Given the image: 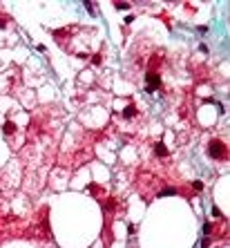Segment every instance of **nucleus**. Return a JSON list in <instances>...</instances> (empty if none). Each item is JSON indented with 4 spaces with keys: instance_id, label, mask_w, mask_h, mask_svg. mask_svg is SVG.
Wrapping results in <instances>:
<instances>
[{
    "instance_id": "f257e3e1",
    "label": "nucleus",
    "mask_w": 230,
    "mask_h": 248,
    "mask_svg": "<svg viewBox=\"0 0 230 248\" xmlns=\"http://www.w3.org/2000/svg\"><path fill=\"white\" fill-rule=\"evenodd\" d=\"M208 157L215 161H228V145L221 139H210L208 141Z\"/></svg>"
},
{
    "instance_id": "f03ea898",
    "label": "nucleus",
    "mask_w": 230,
    "mask_h": 248,
    "mask_svg": "<svg viewBox=\"0 0 230 248\" xmlns=\"http://www.w3.org/2000/svg\"><path fill=\"white\" fill-rule=\"evenodd\" d=\"M145 83H148L145 92H154L157 87H161V76H159L157 72H148V74H145Z\"/></svg>"
},
{
    "instance_id": "7ed1b4c3",
    "label": "nucleus",
    "mask_w": 230,
    "mask_h": 248,
    "mask_svg": "<svg viewBox=\"0 0 230 248\" xmlns=\"http://www.w3.org/2000/svg\"><path fill=\"white\" fill-rule=\"evenodd\" d=\"M154 154H157L159 159H165V157L170 154V152H168V145H165L163 141H157V143H154Z\"/></svg>"
},
{
    "instance_id": "20e7f679",
    "label": "nucleus",
    "mask_w": 230,
    "mask_h": 248,
    "mask_svg": "<svg viewBox=\"0 0 230 248\" xmlns=\"http://www.w3.org/2000/svg\"><path fill=\"white\" fill-rule=\"evenodd\" d=\"M16 130H18V128H16L14 121H5V123H2V134H5V137H14Z\"/></svg>"
},
{
    "instance_id": "39448f33",
    "label": "nucleus",
    "mask_w": 230,
    "mask_h": 248,
    "mask_svg": "<svg viewBox=\"0 0 230 248\" xmlns=\"http://www.w3.org/2000/svg\"><path fill=\"white\" fill-rule=\"evenodd\" d=\"M69 32H72V27H65V29H54V32H52V36L56 38V40H63V38L69 36Z\"/></svg>"
},
{
    "instance_id": "423d86ee",
    "label": "nucleus",
    "mask_w": 230,
    "mask_h": 248,
    "mask_svg": "<svg viewBox=\"0 0 230 248\" xmlns=\"http://www.w3.org/2000/svg\"><path fill=\"white\" fill-rule=\"evenodd\" d=\"M136 116V107H134V103H130V105L123 110V119H134Z\"/></svg>"
},
{
    "instance_id": "0eeeda50",
    "label": "nucleus",
    "mask_w": 230,
    "mask_h": 248,
    "mask_svg": "<svg viewBox=\"0 0 230 248\" xmlns=\"http://www.w3.org/2000/svg\"><path fill=\"white\" fill-rule=\"evenodd\" d=\"M87 192H92L94 197H101L103 188H101V186H96V183H90V186H87Z\"/></svg>"
},
{
    "instance_id": "6e6552de",
    "label": "nucleus",
    "mask_w": 230,
    "mask_h": 248,
    "mask_svg": "<svg viewBox=\"0 0 230 248\" xmlns=\"http://www.w3.org/2000/svg\"><path fill=\"white\" fill-rule=\"evenodd\" d=\"M168 195H177V188H161L159 197H168Z\"/></svg>"
},
{
    "instance_id": "1a4fd4ad",
    "label": "nucleus",
    "mask_w": 230,
    "mask_h": 248,
    "mask_svg": "<svg viewBox=\"0 0 230 248\" xmlns=\"http://www.w3.org/2000/svg\"><path fill=\"white\" fill-rule=\"evenodd\" d=\"M7 25H9V16L7 14H0V29H5Z\"/></svg>"
},
{
    "instance_id": "9d476101",
    "label": "nucleus",
    "mask_w": 230,
    "mask_h": 248,
    "mask_svg": "<svg viewBox=\"0 0 230 248\" xmlns=\"http://www.w3.org/2000/svg\"><path fill=\"white\" fill-rule=\"evenodd\" d=\"M192 190L194 192H201L203 190V181H192Z\"/></svg>"
},
{
    "instance_id": "9b49d317",
    "label": "nucleus",
    "mask_w": 230,
    "mask_h": 248,
    "mask_svg": "<svg viewBox=\"0 0 230 248\" xmlns=\"http://www.w3.org/2000/svg\"><path fill=\"white\" fill-rule=\"evenodd\" d=\"M114 7H116L119 11H125V9H130V2H116Z\"/></svg>"
},
{
    "instance_id": "f8f14e48",
    "label": "nucleus",
    "mask_w": 230,
    "mask_h": 248,
    "mask_svg": "<svg viewBox=\"0 0 230 248\" xmlns=\"http://www.w3.org/2000/svg\"><path fill=\"white\" fill-rule=\"evenodd\" d=\"M203 235H212V224H203Z\"/></svg>"
},
{
    "instance_id": "ddd939ff",
    "label": "nucleus",
    "mask_w": 230,
    "mask_h": 248,
    "mask_svg": "<svg viewBox=\"0 0 230 248\" xmlns=\"http://www.w3.org/2000/svg\"><path fill=\"white\" fill-rule=\"evenodd\" d=\"M101 61H103L101 54H94V56H92V63H94V65H101Z\"/></svg>"
},
{
    "instance_id": "4468645a",
    "label": "nucleus",
    "mask_w": 230,
    "mask_h": 248,
    "mask_svg": "<svg viewBox=\"0 0 230 248\" xmlns=\"http://www.w3.org/2000/svg\"><path fill=\"white\" fill-rule=\"evenodd\" d=\"M212 217H217V219H221L224 215H221V210H219L217 206H212Z\"/></svg>"
},
{
    "instance_id": "2eb2a0df",
    "label": "nucleus",
    "mask_w": 230,
    "mask_h": 248,
    "mask_svg": "<svg viewBox=\"0 0 230 248\" xmlns=\"http://www.w3.org/2000/svg\"><path fill=\"white\" fill-rule=\"evenodd\" d=\"M85 7H87V9H90V11H92V14H96V9H98L96 5H92V2H85Z\"/></svg>"
},
{
    "instance_id": "dca6fc26",
    "label": "nucleus",
    "mask_w": 230,
    "mask_h": 248,
    "mask_svg": "<svg viewBox=\"0 0 230 248\" xmlns=\"http://www.w3.org/2000/svg\"><path fill=\"white\" fill-rule=\"evenodd\" d=\"M36 49H38V52H40V54H45V52H47V47H45V45L40 43V45H36Z\"/></svg>"
},
{
    "instance_id": "f3484780",
    "label": "nucleus",
    "mask_w": 230,
    "mask_h": 248,
    "mask_svg": "<svg viewBox=\"0 0 230 248\" xmlns=\"http://www.w3.org/2000/svg\"><path fill=\"white\" fill-rule=\"evenodd\" d=\"M132 20H134V16H125V18H123V23H125V25H130Z\"/></svg>"
}]
</instances>
